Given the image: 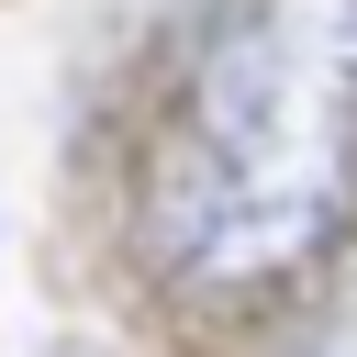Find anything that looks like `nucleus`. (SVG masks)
Here are the masks:
<instances>
[{
  "mask_svg": "<svg viewBox=\"0 0 357 357\" xmlns=\"http://www.w3.org/2000/svg\"><path fill=\"white\" fill-rule=\"evenodd\" d=\"M134 223L201 290L312 268L357 223V0H212L167 78Z\"/></svg>",
  "mask_w": 357,
  "mask_h": 357,
  "instance_id": "obj_1",
  "label": "nucleus"
}]
</instances>
